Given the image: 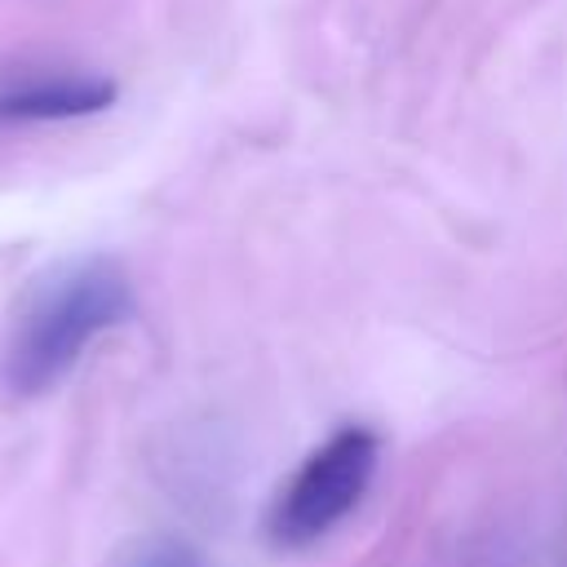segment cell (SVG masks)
<instances>
[{"label": "cell", "mask_w": 567, "mask_h": 567, "mask_svg": "<svg viewBox=\"0 0 567 567\" xmlns=\"http://www.w3.org/2000/svg\"><path fill=\"white\" fill-rule=\"evenodd\" d=\"M137 310L133 279L115 257H80L58 270L18 315L0 381L13 399H40L71 377L84 350Z\"/></svg>", "instance_id": "cell-1"}, {"label": "cell", "mask_w": 567, "mask_h": 567, "mask_svg": "<svg viewBox=\"0 0 567 567\" xmlns=\"http://www.w3.org/2000/svg\"><path fill=\"white\" fill-rule=\"evenodd\" d=\"M381 439L368 425H341L328 434L275 492L266 509V536L279 549H301L328 536L372 487Z\"/></svg>", "instance_id": "cell-2"}, {"label": "cell", "mask_w": 567, "mask_h": 567, "mask_svg": "<svg viewBox=\"0 0 567 567\" xmlns=\"http://www.w3.org/2000/svg\"><path fill=\"white\" fill-rule=\"evenodd\" d=\"M115 80L97 71H35L0 84V128L84 120L115 102Z\"/></svg>", "instance_id": "cell-3"}]
</instances>
